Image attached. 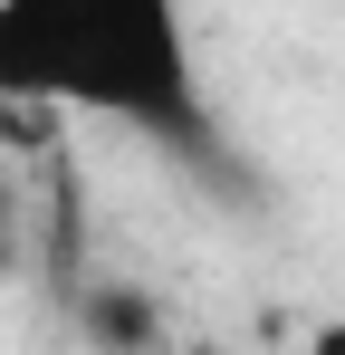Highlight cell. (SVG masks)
<instances>
[{"label": "cell", "mask_w": 345, "mask_h": 355, "mask_svg": "<svg viewBox=\"0 0 345 355\" xmlns=\"http://www.w3.org/2000/svg\"><path fill=\"white\" fill-rule=\"evenodd\" d=\"M0 96L134 125L192 164L211 154L182 0H0Z\"/></svg>", "instance_id": "obj_1"}, {"label": "cell", "mask_w": 345, "mask_h": 355, "mask_svg": "<svg viewBox=\"0 0 345 355\" xmlns=\"http://www.w3.org/2000/svg\"><path fill=\"white\" fill-rule=\"evenodd\" d=\"M67 317L96 355H163V297L134 288V279H87Z\"/></svg>", "instance_id": "obj_2"}, {"label": "cell", "mask_w": 345, "mask_h": 355, "mask_svg": "<svg viewBox=\"0 0 345 355\" xmlns=\"http://www.w3.org/2000/svg\"><path fill=\"white\" fill-rule=\"evenodd\" d=\"M19 269H29V192L0 164V279H19Z\"/></svg>", "instance_id": "obj_3"}, {"label": "cell", "mask_w": 345, "mask_h": 355, "mask_svg": "<svg viewBox=\"0 0 345 355\" xmlns=\"http://www.w3.org/2000/svg\"><path fill=\"white\" fill-rule=\"evenodd\" d=\"M307 355H345V317H326V327L307 336Z\"/></svg>", "instance_id": "obj_4"}]
</instances>
